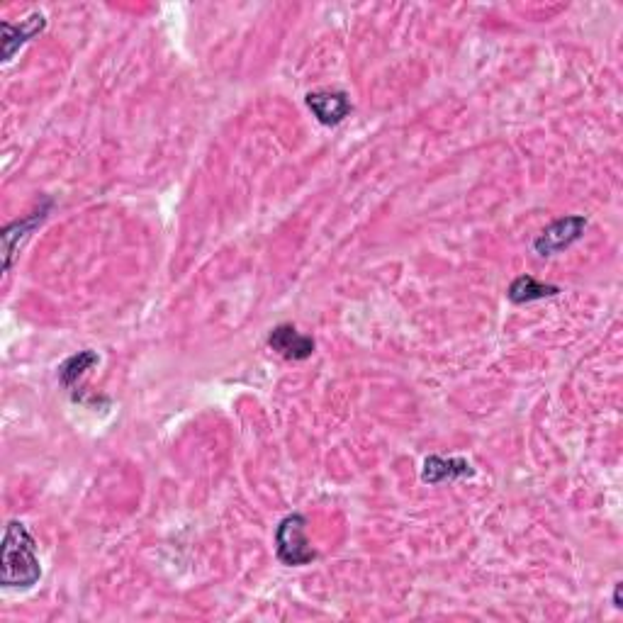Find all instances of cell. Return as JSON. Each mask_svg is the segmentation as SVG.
I'll use <instances>...</instances> for the list:
<instances>
[{
  "label": "cell",
  "mask_w": 623,
  "mask_h": 623,
  "mask_svg": "<svg viewBox=\"0 0 623 623\" xmlns=\"http://www.w3.org/2000/svg\"><path fill=\"white\" fill-rule=\"evenodd\" d=\"M42 577L37 558V543L22 521H10L3 538V563H0V585L5 589H30Z\"/></svg>",
  "instance_id": "6da1fadb"
},
{
  "label": "cell",
  "mask_w": 623,
  "mask_h": 623,
  "mask_svg": "<svg viewBox=\"0 0 623 623\" xmlns=\"http://www.w3.org/2000/svg\"><path fill=\"white\" fill-rule=\"evenodd\" d=\"M275 555L288 568H302L317 560V550L307 541V519L302 514H288L275 529Z\"/></svg>",
  "instance_id": "7a4b0ae2"
},
{
  "label": "cell",
  "mask_w": 623,
  "mask_h": 623,
  "mask_svg": "<svg viewBox=\"0 0 623 623\" xmlns=\"http://www.w3.org/2000/svg\"><path fill=\"white\" fill-rule=\"evenodd\" d=\"M587 217L582 215H568V217H560V220L550 222L536 239H533V251L536 256L541 258H550V256H558L560 251L570 249L572 244H577L582 237H585V229H587Z\"/></svg>",
  "instance_id": "3957f363"
},
{
  "label": "cell",
  "mask_w": 623,
  "mask_h": 623,
  "mask_svg": "<svg viewBox=\"0 0 623 623\" xmlns=\"http://www.w3.org/2000/svg\"><path fill=\"white\" fill-rule=\"evenodd\" d=\"M52 200H44V205L39 207V210L32 212L30 217H25V220H15L10 224H5L3 229V254H5V273L13 268L15 263V256H18L20 251V244L25 241L27 237H30L32 232L42 224L44 220L49 217V212H52Z\"/></svg>",
  "instance_id": "277c9868"
},
{
  "label": "cell",
  "mask_w": 623,
  "mask_h": 623,
  "mask_svg": "<svg viewBox=\"0 0 623 623\" xmlns=\"http://www.w3.org/2000/svg\"><path fill=\"white\" fill-rule=\"evenodd\" d=\"M307 108L312 110V115L322 122L324 127H336L351 115L353 105L349 95L344 91H314L307 93L305 98Z\"/></svg>",
  "instance_id": "5b68a950"
},
{
  "label": "cell",
  "mask_w": 623,
  "mask_h": 623,
  "mask_svg": "<svg viewBox=\"0 0 623 623\" xmlns=\"http://www.w3.org/2000/svg\"><path fill=\"white\" fill-rule=\"evenodd\" d=\"M268 346L278 353V356L288 358V361H305L310 358L317 344H314L312 336L300 334L293 324H278L268 334Z\"/></svg>",
  "instance_id": "8992f818"
},
{
  "label": "cell",
  "mask_w": 623,
  "mask_h": 623,
  "mask_svg": "<svg viewBox=\"0 0 623 623\" xmlns=\"http://www.w3.org/2000/svg\"><path fill=\"white\" fill-rule=\"evenodd\" d=\"M44 27H47V18L42 13L30 15V18L18 22V25H13L8 20L0 22V32H3V61L13 59L20 47H25L30 39H35L39 32H44Z\"/></svg>",
  "instance_id": "52a82bcc"
},
{
  "label": "cell",
  "mask_w": 623,
  "mask_h": 623,
  "mask_svg": "<svg viewBox=\"0 0 623 623\" xmlns=\"http://www.w3.org/2000/svg\"><path fill=\"white\" fill-rule=\"evenodd\" d=\"M475 468L465 458H443L429 456L424 460L422 480L426 485H443V482L460 480V477H473Z\"/></svg>",
  "instance_id": "ba28073f"
},
{
  "label": "cell",
  "mask_w": 623,
  "mask_h": 623,
  "mask_svg": "<svg viewBox=\"0 0 623 623\" xmlns=\"http://www.w3.org/2000/svg\"><path fill=\"white\" fill-rule=\"evenodd\" d=\"M558 295H560L558 285L538 283L533 275H519V278H516L507 290L509 302H514V305H529V302L546 300V297H558Z\"/></svg>",
  "instance_id": "9c48e42d"
},
{
  "label": "cell",
  "mask_w": 623,
  "mask_h": 623,
  "mask_svg": "<svg viewBox=\"0 0 623 623\" xmlns=\"http://www.w3.org/2000/svg\"><path fill=\"white\" fill-rule=\"evenodd\" d=\"M98 363H100V356L95 351H91V349L78 351V353H74V356L66 358V361L61 363L59 383L64 385L66 390L71 392V395H74V400H76V395H78V380H81L83 375H86V370H91L93 366H98Z\"/></svg>",
  "instance_id": "30bf717a"
},
{
  "label": "cell",
  "mask_w": 623,
  "mask_h": 623,
  "mask_svg": "<svg viewBox=\"0 0 623 623\" xmlns=\"http://www.w3.org/2000/svg\"><path fill=\"white\" fill-rule=\"evenodd\" d=\"M614 606L616 609H621V585H616L614 589Z\"/></svg>",
  "instance_id": "8fae6325"
}]
</instances>
